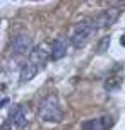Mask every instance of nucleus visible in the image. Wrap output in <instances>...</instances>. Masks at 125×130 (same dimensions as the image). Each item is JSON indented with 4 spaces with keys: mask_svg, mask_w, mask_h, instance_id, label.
Segmentation results:
<instances>
[{
    "mask_svg": "<svg viewBox=\"0 0 125 130\" xmlns=\"http://www.w3.org/2000/svg\"><path fill=\"white\" fill-rule=\"evenodd\" d=\"M110 127V118H92L82 123V130H106Z\"/></svg>",
    "mask_w": 125,
    "mask_h": 130,
    "instance_id": "0eeeda50",
    "label": "nucleus"
},
{
    "mask_svg": "<svg viewBox=\"0 0 125 130\" xmlns=\"http://www.w3.org/2000/svg\"><path fill=\"white\" fill-rule=\"evenodd\" d=\"M52 57V46H48L46 43H40L38 46H34L29 52V60L33 65H45L46 60Z\"/></svg>",
    "mask_w": 125,
    "mask_h": 130,
    "instance_id": "7ed1b4c3",
    "label": "nucleus"
},
{
    "mask_svg": "<svg viewBox=\"0 0 125 130\" xmlns=\"http://www.w3.org/2000/svg\"><path fill=\"white\" fill-rule=\"evenodd\" d=\"M2 130H9V123H2Z\"/></svg>",
    "mask_w": 125,
    "mask_h": 130,
    "instance_id": "2eb2a0df",
    "label": "nucleus"
},
{
    "mask_svg": "<svg viewBox=\"0 0 125 130\" xmlns=\"http://www.w3.org/2000/svg\"><path fill=\"white\" fill-rule=\"evenodd\" d=\"M36 74H38V67L33 63H26L21 69V82H29L31 79L36 77Z\"/></svg>",
    "mask_w": 125,
    "mask_h": 130,
    "instance_id": "1a4fd4ad",
    "label": "nucleus"
},
{
    "mask_svg": "<svg viewBox=\"0 0 125 130\" xmlns=\"http://www.w3.org/2000/svg\"><path fill=\"white\" fill-rule=\"evenodd\" d=\"M110 5L112 7H120V9H122V7H125V2H110Z\"/></svg>",
    "mask_w": 125,
    "mask_h": 130,
    "instance_id": "f8f14e48",
    "label": "nucleus"
},
{
    "mask_svg": "<svg viewBox=\"0 0 125 130\" xmlns=\"http://www.w3.org/2000/svg\"><path fill=\"white\" fill-rule=\"evenodd\" d=\"M94 31H96V27L92 26V22H79L72 29L70 43L75 48H82V46H86V43L89 41V38H91V34Z\"/></svg>",
    "mask_w": 125,
    "mask_h": 130,
    "instance_id": "f03ea898",
    "label": "nucleus"
},
{
    "mask_svg": "<svg viewBox=\"0 0 125 130\" xmlns=\"http://www.w3.org/2000/svg\"><path fill=\"white\" fill-rule=\"evenodd\" d=\"M120 45H122V46H125V34L122 36V38H120Z\"/></svg>",
    "mask_w": 125,
    "mask_h": 130,
    "instance_id": "4468645a",
    "label": "nucleus"
},
{
    "mask_svg": "<svg viewBox=\"0 0 125 130\" xmlns=\"http://www.w3.org/2000/svg\"><path fill=\"white\" fill-rule=\"evenodd\" d=\"M7 104H9V98H4V99L0 101V106H2V108H5Z\"/></svg>",
    "mask_w": 125,
    "mask_h": 130,
    "instance_id": "ddd939ff",
    "label": "nucleus"
},
{
    "mask_svg": "<svg viewBox=\"0 0 125 130\" xmlns=\"http://www.w3.org/2000/svg\"><path fill=\"white\" fill-rule=\"evenodd\" d=\"M38 115L45 122H52V123L53 122L55 123L60 122L62 117H64V111L60 108V103H58V99H57V96L50 94V96L43 98L40 103V108H38Z\"/></svg>",
    "mask_w": 125,
    "mask_h": 130,
    "instance_id": "f257e3e1",
    "label": "nucleus"
},
{
    "mask_svg": "<svg viewBox=\"0 0 125 130\" xmlns=\"http://www.w3.org/2000/svg\"><path fill=\"white\" fill-rule=\"evenodd\" d=\"M110 43H112V36H103V38H101V41H99V45H98V52L99 53L108 52Z\"/></svg>",
    "mask_w": 125,
    "mask_h": 130,
    "instance_id": "9b49d317",
    "label": "nucleus"
},
{
    "mask_svg": "<svg viewBox=\"0 0 125 130\" xmlns=\"http://www.w3.org/2000/svg\"><path fill=\"white\" fill-rule=\"evenodd\" d=\"M120 82H122V79H118V77H110V79H106L105 87L108 89V91H115V89H118Z\"/></svg>",
    "mask_w": 125,
    "mask_h": 130,
    "instance_id": "9d476101",
    "label": "nucleus"
},
{
    "mask_svg": "<svg viewBox=\"0 0 125 130\" xmlns=\"http://www.w3.org/2000/svg\"><path fill=\"white\" fill-rule=\"evenodd\" d=\"M9 122L15 128H24L27 125V117H26L24 108L22 106H14L12 110H10V113H9Z\"/></svg>",
    "mask_w": 125,
    "mask_h": 130,
    "instance_id": "423d86ee",
    "label": "nucleus"
},
{
    "mask_svg": "<svg viewBox=\"0 0 125 130\" xmlns=\"http://www.w3.org/2000/svg\"><path fill=\"white\" fill-rule=\"evenodd\" d=\"M29 46H31V38L24 32H19L10 41V52L14 55H24L29 50Z\"/></svg>",
    "mask_w": 125,
    "mask_h": 130,
    "instance_id": "39448f33",
    "label": "nucleus"
},
{
    "mask_svg": "<svg viewBox=\"0 0 125 130\" xmlns=\"http://www.w3.org/2000/svg\"><path fill=\"white\" fill-rule=\"evenodd\" d=\"M67 55V43L62 38H57L52 43V58L53 60H60Z\"/></svg>",
    "mask_w": 125,
    "mask_h": 130,
    "instance_id": "6e6552de",
    "label": "nucleus"
},
{
    "mask_svg": "<svg viewBox=\"0 0 125 130\" xmlns=\"http://www.w3.org/2000/svg\"><path fill=\"white\" fill-rule=\"evenodd\" d=\"M118 17V10L115 9H106L101 14L96 15V19L92 21V26L96 29H103V27H110L112 24H115V21Z\"/></svg>",
    "mask_w": 125,
    "mask_h": 130,
    "instance_id": "20e7f679",
    "label": "nucleus"
}]
</instances>
